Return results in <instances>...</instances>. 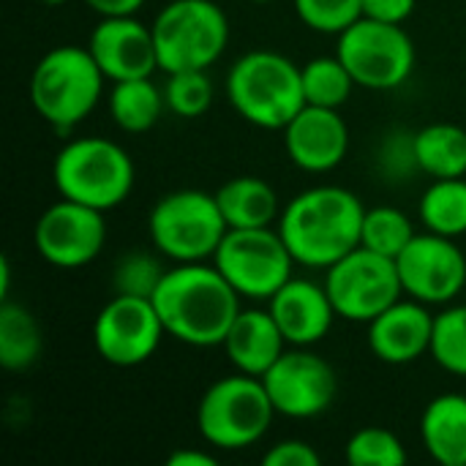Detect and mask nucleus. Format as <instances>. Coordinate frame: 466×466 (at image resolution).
Returning <instances> with one entry per match:
<instances>
[{"mask_svg":"<svg viewBox=\"0 0 466 466\" xmlns=\"http://www.w3.org/2000/svg\"><path fill=\"white\" fill-rule=\"evenodd\" d=\"M153 303L167 336L197 350L221 347L240 314V295L216 265L205 262H177L169 268L153 292Z\"/></svg>","mask_w":466,"mask_h":466,"instance_id":"nucleus-1","label":"nucleus"},{"mask_svg":"<svg viewBox=\"0 0 466 466\" xmlns=\"http://www.w3.org/2000/svg\"><path fill=\"white\" fill-rule=\"evenodd\" d=\"M336 55L350 68L352 79L369 90H396L415 71V41L401 25L360 16L336 44Z\"/></svg>","mask_w":466,"mask_h":466,"instance_id":"nucleus-10","label":"nucleus"},{"mask_svg":"<svg viewBox=\"0 0 466 466\" xmlns=\"http://www.w3.org/2000/svg\"><path fill=\"white\" fill-rule=\"evenodd\" d=\"M137 169L128 150L106 137L66 142L52 161V183L63 199L96 210H115L134 191Z\"/></svg>","mask_w":466,"mask_h":466,"instance_id":"nucleus-5","label":"nucleus"},{"mask_svg":"<svg viewBox=\"0 0 466 466\" xmlns=\"http://www.w3.org/2000/svg\"><path fill=\"white\" fill-rule=\"evenodd\" d=\"M420 440L426 453L442 466H466V396H434L420 418Z\"/></svg>","mask_w":466,"mask_h":466,"instance_id":"nucleus-21","label":"nucleus"},{"mask_svg":"<svg viewBox=\"0 0 466 466\" xmlns=\"http://www.w3.org/2000/svg\"><path fill=\"white\" fill-rule=\"evenodd\" d=\"M415 224L412 218L393 208V205H377V208H366V216H363V232H360V246L382 254V257H390L396 259L407 246L410 240L415 238Z\"/></svg>","mask_w":466,"mask_h":466,"instance_id":"nucleus-28","label":"nucleus"},{"mask_svg":"<svg viewBox=\"0 0 466 466\" xmlns=\"http://www.w3.org/2000/svg\"><path fill=\"white\" fill-rule=\"evenodd\" d=\"M213 79L208 71H177L167 74L164 98L167 109L177 117H202L213 106Z\"/></svg>","mask_w":466,"mask_h":466,"instance_id":"nucleus-31","label":"nucleus"},{"mask_svg":"<svg viewBox=\"0 0 466 466\" xmlns=\"http://www.w3.org/2000/svg\"><path fill=\"white\" fill-rule=\"evenodd\" d=\"M167 109L164 87L153 82V76L112 82L109 90V115L115 126L126 134L150 131Z\"/></svg>","mask_w":466,"mask_h":466,"instance_id":"nucleus-23","label":"nucleus"},{"mask_svg":"<svg viewBox=\"0 0 466 466\" xmlns=\"http://www.w3.org/2000/svg\"><path fill=\"white\" fill-rule=\"evenodd\" d=\"M325 289L339 319L369 325L404 298L396 259L358 246L325 270Z\"/></svg>","mask_w":466,"mask_h":466,"instance_id":"nucleus-11","label":"nucleus"},{"mask_svg":"<svg viewBox=\"0 0 466 466\" xmlns=\"http://www.w3.org/2000/svg\"><path fill=\"white\" fill-rule=\"evenodd\" d=\"M150 27L164 74L208 71L229 44V19L213 0H169Z\"/></svg>","mask_w":466,"mask_h":466,"instance_id":"nucleus-7","label":"nucleus"},{"mask_svg":"<svg viewBox=\"0 0 466 466\" xmlns=\"http://www.w3.org/2000/svg\"><path fill=\"white\" fill-rule=\"evenodd\" d=\"M347 461L352 466H404L407 448L404 442L382 426H366L355 431L344 451Z\"/></svg>","mask_w":466,"mask_h":466,"instance_id":"nucleus-30","label":"nucleus"},{"mask_svg":"<svg viewBox=\"0 0 466 466\" xmlns=\"http://www.w3.org/2000/svg\"><path fill=\"white\" fill-rule=\"evenodd\" d=\"M276 415L265 382L238 371L205 390L197 407V429L216 451H243L270 431Z\"/></svg>","mask_w":466,"mask_h":466,"instance_id":"nucleus-6","label":"nucleus"},{"mask_svg":"<svg viewBox=\"0 0 466 466\" xmlns=\"http://www.w3.org/2000/svg\"><path fill=\"white\" fill-rule=\"evenodd\" d=\"M227 101L251 126L284 131L306 106L300 66L276 49H248L240 55L224 82Z\"/></svg>","mask_w":466,"mask_h":466,"instance_id":"nucleus-3","label":"nucleus"},{"mask_svg":"<svg viewBox=\"0 0 466 466\" xmlns=\"http://www.w3.org/2000/svg\"><path fill=\"white\" fill-rule=\"evenodd\" d=\"M262 382L276 412L295 420H309L328 412L339 390L333 366L309 347L287 350Z\"/></svg>","mask_w":466,"mask_h":466,"instance_id":"nucleus-15","label":"nucleus"},{"mask_svg":"<svg viewBox=\"0 0 466 466\" xmlns=\"http://www.w3.org/2000/svg\"><path fill=\"white\" fill-rule=\"evenodd\" d=\"M284 150L300 172H333L350 153V126L339 109L306 104L284 126Z\"/></svg>","mask_w":466,"mask_h":466,"instance_id":"nucleus-17","label":"nucleus"},{"mask_svg":"<svg viewBox=\"0 0 466 466\" xmlns=\"http://www.w3.org/2000/svg\"><path fill=\"white\" fill-rule=\"evenodd\" d=\"M98 16H137L147 0H85Z\"/></svg>","mask_w":466,"mask_h":466,"instance_id":"nucleus-36","label":"nucleus"},{"mask_svg":"<svg viewBox=\"0 0 466 466\" xmlns=\"http://www.w3.org/2000/svg\"><path fill=\"white\" fill-rule=\"evenodd\" d=\"M11 295V262L8 257L0 259V300H8Z\"/></svg>","mask_w":466,"mask_h":466,"instance_id":"nucleus-38","label":"nucleus"},{"mask_svg":"<svg viewBox=\"0 0 466 466\" xmlns=\"http://www.w3.org/2000/svg\"><path fill=\"white\" fill-rule=\"evenodd\" d=\"M298 19L322 35H341L363 16L360 0H292Z\"/></svg>","mask_w":466,"mask_h":466,"instance_id":"nucleus-32","label":"nucleus"},{"mask_svg":"<svg viewBox=\"0 0 466 466\" xmlns=\"http://www.w3.org/2000/svg\"><path fill=\"white\" fill-rule=\"evenodd\" d=\"M420 224L445 238H461L466 235V180L464 177H445L434 180L418 205Z\"/></svg>","mask_w":466,"mask_h":466,"instance_id":"nucleus-26","label":"nucleus"},{"mask_svg":"<svg viewBox=\"0 0 466 466\" xmlns=\"http://www.w3.org/2000/svg\"><path fill=\"white\" fill-rule=\"evenodd\" d=\"M33 246L35 254L52 268L60 270L85 268L106 246L104 210L60 197L38 216L33 227Z\"/></svg>","mask_w":466,"mask_h":466,"instance_id":"nucleus-13","label":"nucleus"},{"mask_svg":"<svg viewBox=\"0 0 466 466\" xmlns=\"http://www.w3.org/2000/svg\"><path fill=\"white\" fill-rule=\"evenodd\" d=\"M360 3H363V16L390 25H404L418 5V0H360Z\"/></svg>","mask_w":466,"mask_h":466,"instance_id":"nucleus-35","label":"nucleus"},{"mask_svg":"<svg viewBox=\"0 0 466 466\" xmlns=\"http://www.w3.org/2000/svg\"><path fill=\"white\" fill-rule=\"evenodd\" d=\"M248 3H273V0H248Z\"/></svg>","mask_w":466,"mask_h":466,"instance_id":"nucleus-40","label":"nucleus"},{"mask_svg":"<svg viewBox=\"0 0 466 466\" xmlns=\"http://www.w3.org/2000/svg\"><path fill=\"white\" fill-rule=\"evenodd\" d=\"M167 328L153 298L115 292L93 322V347L98 358L117 369L147 363L158 352Z\"/></svg>","mask_w":466,"mask_h":466,"instance_id":"nucleus-12","label":"nucleus"},{"mask_svg":"<svg viewBox=\"0 0 466 466\" xmlns=\"http://www.w3.org/2000/svg\"><path fill=\"white\" fill-rule=\"evenodd\" d=\"M87 49L109 82L142 79L161 71L153 27L137 16H101L90 33Z\"/></svg>","mask_w":466,"mask_h":466,"instance_id":"nucleus-16","label":"nucleus"},{"mask_svg":"<svg viewBox=\"0 0 466 466\" xmlns=\"http://www.w3.org/2000/svg\"><path fill=\"white\" fill-rule=\"evenodd\" d=\"M268 311L273 314L289 347L319 344L339 319L325 284L295 276L268 300Z\"/></svg>","mask_w":466,"mask_h":466,"instance_id":"nucleus-19","label":"nucleus"},{"mask_svg":"<svg viewBox=\"0 0 466 466\" xmlns=\"http://www.w3.org/2000/svg\"><path fill=\"white\" fill-rule=\"evenodd\" d=\"M407 298L426 306H451L466 287V257L453 238L418 232L396 257Z\"/></svg>","mask_w":466,"mask_h":466,"instance_id":"nucleus-14","label":"nucleus"},{"mask_svg":"<svg viewBox=\"0 0 466 466\" xmlns=\"http://www.w3.org/2000/svg\"><path fill=\"white\" fill-rule=\"evenodd\" d=\"M104 71L87 46L63 44L38 57L30 74V104L57 131L79 126L101 101Z\"/></svg>","mask_w":466,"mask_h":466,"instance_id":"nucleus-4","label":"nucleus"},{"mask_svg":"<svg viewBox=\"0 0 466 466\" xmlns=\"http://www.w3.org/2000/svg\"><path fill=\"white\" fill-rule=\"evenodd\" d=\"M41 3H46V5H63V3H68V0H41Z\"/></svg>","mask_w":466,"mask_h":466,"instance_id":"nucleus-39","label":"nucleus"},{"mask_svg":"<svg viewBox=\"0 0 466 466\" xmlns=\"http://www.w3.org/2000/svg\"><path fill=\"white\" fill-rule=\"evenodd\" d=\"M221 347L235 371L262 380L287 352V339L268 309H240Z\"/></svg>","mask_w":466,"mask_h":466,"instance_id":"nucleus-20","label":"nucleus"},{"mask_svg":"<svg viewBox=\"0 0 466 466\" xmlns=\"http://www.w3.org/2000/svg\"><path fill=\"white\" fill-rule=\"evenodd\" d=\"M434 317L426 303L401 298L369 322V347L388 366H407L431 352Z\"/></svg>","mask_w":466,"mask_h":466,"instance_id":"nucleus-18","label":"nucleus"},{"mask_svg":"<svg viewBox=\"0 0 466 466\" xmlns=\"http://www.w3.org/2000/svg\"><path fill=\"white\" fill-rule=\"evenodd\" d=\"M213 265L232 284L240 298L270 300L289 279L298 265L287 248L279 227L259 229H227Z\"/></svg>","mask_w":466,"mask_h":466,"instance_id":"nucleus-9","label":"nucleus"},{"mask_svg":"<svg viewBox=\"0 0 466 466\" xmlns=\"http://www.w3.org/2000/svg\"><path fill=\"white\" fill-rule=\"evenodd\" d=\"M44 333L38 319L11 300H0V366L5 371H27L38 363Z\"/></svg>","mask_w":466,"mask_h":466,"instance_id":"nucleus-25","label":"nucleus"},{"mask_svg":"<svg viewBox=\"0 0 466 466\" xmlns=\"http://www.w3.org/2000/svg\"><path fill=\"white\" fill-rule=\"evenodd\" d=\"M227 229L216 194L197 188L164 194L147 216L153 248L175 265L213 259Z\"/></svg>","mask_w":466,"mask_h":466,"instance_id":"nucleus-8","label":"nucleus"},{"mask_svg":"<svg viewBox=\"0 0 466 466\" xmlns=\"http://www.w3.org/2000/svg\"><path fill=\"white\" fill-rule=\"evenodd\" d=\"M218 210L229 229H259L279 224L281 202L276 188L257 175H238L218 186Z\"/></svg>","mask_w":466,"mask_h":466,"instance_id":"nucleus-22","label":"nucleus"},{"mask_svg":"<svg viewBox=\"0 0 466 466\" xmlns=\"http://www.w3.org/2000/svg\"><path fill=\"white\" fill-rule=\"evenodd\" d=\"M418 169L431 180L466 175V128L456 123H429L415 131Z\"/></svg>","mask_w":466,"mask_h":466,"instance_id":"nucleus-24","label":"nucleus"},{"mask_svg":"<svg viewBox=\"0 0 466 466\" xmlns=\"http://www.w3.org/2000/svg\"><path fill=\"white\" fill-rule=\"evenodd\" d=\"M167 268L158 262V257L147 251H131L117 259L112 287L117 295H137V298H153L164 279Z\"/></svg>","mask_w":466,"mask_h":466,"instance_id":"nucleus-33","label":"nucleus"},{"mask_svg":"<svg viewBox=\"0 0 466 466\" xmlns=\"http://www.w3.org/2000/svg\"><path fill=\"white\" fill-rule=\"evenodd\" d=\"M366 205L341 186H314L292 197L279 216V232L298 265L328 270L360 246Z\"/></svg>","mask_w":466,"mask_h":466,"instance_id":"nucleus-2","label":"nucleus"},{"mask_svg":"<svg viewBox=\"0 0 466 466\" xmlns=\"http://www.w3.org/2000/svg\"><path fill=\"white\" fill-rule=\"evenodd\" d=\"M167 466H216V456L194 448H180L167 459Z\"/></svg>","mask_w":466,"mask_h":466,"instance_id":"nucleus-37","label":"nucleus"},{"mask_svg":"<svg viewBox=\"0 0 466 466\" xmlns=\"http://www.w3.org/2000/svg\"><path fill=\"white\" fill-rule=\"evenodd\" d=\"M319 453L314 451V445L303 442V440H284L276 442L265 456V466H319Z\"/></svg>","mask_w":466,"mask_h":466,"instance_id":"nucleus-34","label":"nucleus"},{"mask_svg":"<svg viewBox=\"0 0 466 466\" xmlns=\"http://www.w3.org/2000/svg\"><path fill=\"white\" fill-rule=\"evenodd\" d=\"M300 79H303L306 104L328 106V109H341L352 98V90L358 87V82L352 79L350 68L339 55L309 60L306 66H300Z\"/></svg>","mask_w":466,"mask_h":466,"instance_id":"nucleus-27","label":"nucleus"},{"mask_svg":"<svg viewBox=\"0 0 466 466\" xmlns=\"http://www.w3.org/2000/svg\"><path fill=\"white\" fill-rule=\"evenodd\" d=\"M437 366L453 377H466V303L445 306L434 317L431 352Z\"/></svg>","mask_w":466,"mask_h":466,"instance_id":"nucleus-29","label":"nucleus"}]
</instances>
